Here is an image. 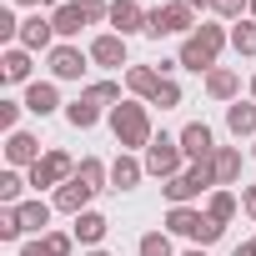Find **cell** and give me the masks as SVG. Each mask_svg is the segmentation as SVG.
<instances>
[{"mask_svg":"<svg viewBox=\"0 0 256 256\" xmlns=\"http://www.w3.org/2000/svg\"><path fill=\"white\" fill-rule=\"evenodd\" d=\"M110 131H116L120 146H151V141H156V136H151V116H146V106H136V100L110 106Z\"/></svg>","mask_w":256,"mask_h":256,"instance_id":"1","label":"cell"},{"mask_svg":"<svg viewBox=\"0 0 256 256\" xmlns=\"http://www.w3.org/2000/svg\"><path fill=\"white\" fill-rule=\"evenodd\" d=\"M166 226L176 231V236H191V241H201V251L226 231V226H216L211 216H201V211H191V206H171V216H166Z\"/></svg>","mask_w":256,"mask_h":256,"instance_id":"2","label":"cell"},{"mask_svg":"<svg viewBox=\"0 0 256 256\" xmlns=\"http://www.w3.org/2000/svg\"><path fill=\"white\" fill-rule=\"evenodd\" d=\"M191 30V6H181V0H171V6H156L151 20H146V36H186Z\"/></svg>","mask_w":256,"mask_h":256,"instance_id":"3","label":"cell"},{"mask_svg":"<svg viewBox=\"0 0 256 256\" xmlns=\"http://www.w3.org/2000/svg\"><path fill=\"white\" fill-rule=\"evenodd\" d=\"M181 156H186V151H181V141H171V136H156V141L146 146V171L171 181V176H181Z\"/></svg>","mask_w":256,"mask_h":256,"instance_id":"4","label":"cell"},{"mask_svg":"<svg viewBox=\"0 0 256 256\" xmlns=\"http://www.w3.org/2000/svg\"><path fill=\"white\" fill-rule=\"evenodd\" d=\"M70 176H76V161H70L66 151H46V156L30 166V186H36V191H40V186H66Z\"/></svg>","mask_w":256,"mask_h":256,"instance_id":"5","label":"cell"},{"mask_svg":"<svg viewBox=\"0 0 256 256\" xmlns=\"http://www.w3.org/2000/svg\"><path fill=\"white\" fill-rule=\"evenodd\" d=\"M86 60H90V50H80V46H56V50H50V76H56V80H80Z\"/></svg>","mask_w":256,"mask_h":256,"instance_id":"6","label":"cell"},{"mask_svg":"<svg viewBox=\"0 0 256 256\" xmlns=\"http://www.w3.org/2000/svg\"><path fill=\"white\" fill-rule=\"evenodd\" d=\"M181 151H186L191 161H211V156H216V136H211L206 120H191L186 131H181Z\"/></svg>","mask_w":256,"mask_h":256,"instance_id":"7","label":"cell"},{"mask_svg":"<svg viewBox=\"0 0 256 256\" xmlns=\"http://www.w3.org/2000/svg\"><path fill=\"white\" fill-rule=\"evenodd\" d=\"M146 20H151V10H141L136 0H110V26H116V36H136V30H146Z\"/></svg>","mask_w":256,"mask_h":256,"instance_id":"8","label":"cell"},{"mask_svg":"<svg viewBox=\"0 0 256 256\" xmlns=\"http://www.w3.org/2000/svg\"><path fill=\"white\" fill-rule=\"evenodd\" d=\"M50 40H56V26H50V16H40V10H36L30 20H20V40H16V46H26V50H56Z\"/></svg>","mask_w":256,"mask_h":256,"instance_id":"9","label":"cell"},{"mask_svg":"<svg viewBox=\"0 0 256 256\" xmlns=\"http://www.w3.org/2000/svg\"><path fill=\"white\" fill-rule=\"evenodd\" d=\"M90 60L106 66V70H120V66H126V36H116V30H110V36H96V40H90Z\"/></svg>","mask_w":256,"mask_h":256,"instance_id":"10","label":"cell"},{"mask_svg":"<svg viewBox=\"0 0 256 256\" xmlns=\"http://www.w3.org/2000/svg\"><path fill=\"white\" fill-rule=\"evenodd\" d=\"M106 231H110V221H106L100 211H80V216H76V226H70V236H76L80 246H100V241H106Z\"/></svg>","mask_w":256,"mask_h":256,"instance_id":"11","label":"cell"},{"mask_svg":"<svg viewBox=\"0 0 256 256\" xmlns=\"http://www.w3.org/2000/svg\"><path fill=\"white\" fill-rule=\"evenodd\" d=\"M6 161H10V166H36V161H40V141L26 136V131H10V141H6Z\"/></svg>","mask_w":256,"mask_h":256,"instance_id":"12","label":"cell"},{"mask_svg":"<svg viewBox=\"0 0 256 256\" xmlns=\"http://www.w3.org/2000/svg\"><path fill=\"white\" fill-rule=\"evenodd\" d=\"M90 196H96V191H90L86 181H76V176H70V181L56 191V211H70V216H80V211L90 206Z\"/></svg>","mask_w":256,"mask_h":256,"instance_id":"13","label":"cell"},{"mask_svg":"<svg viewBox=\"0 0 256 256\" xmlns=\"http://www.w3.org/2000/svg\"><path fill=\"white\" fill-rule=\"evenodd\" d=\"M50 26H56V36H66V40H70V36H80V26H90V20L80 16L76 0H66V6H56V10H50Z\"/></svg>","mask_w":256,"mask_h":256,"instance_id":"14","label":"cell"},{"mask_svg":"<svg viewBox=\"0 0 256 256\" xmlns=\"http://www.w3.org/2000/svg\"><path fill=\"white\" fill-rule=\"evenodd\" d=\"M176 66H186V70H196V76H201V70L211 76V70H216V56H211L196 36H186V46H181V60H176Z\"/></svg>","mask_w":256,"mask_h":256,"instance_id":"15","label":"cell"},{"mask_svg":"<svg viewBox=\"0 0 256 256\" xmlns=\"http://www.w3.org/2000/svg\"><path fill=\"white\" fill-rule=\"evenodd\" d=\"M211 176H216V186H231V181L241 176V151L216 146V156H211Z\"/></svg>","mask_w":256,"mask_h":256,"instance_id":"16","label":"cell"},{"mask_svg":"<svg viewBox=\"0 0 256 256\" xmlns=\"http://www.w3.org/2000/svg\"><path fill=\"white\" fill-rule=\"evenodd\" d=\"M20 256H70V236L46 231L40 241H26V246H20Z\"/></svg>","mask_w":256,"mask_h":256,"instance_id":"17","label":"cell"},{"mask_svg":"<svg viewBox=\"0 0 256 256\" xmlns=\"http://www.w3.org/2000/svg\"><path fill=\"white\" fill-rule=\"evenodd\" d=\"M66 120L76 126V131H90V126L100 120V100H90V96H80V100H70V106H66Z\"/></svg>","mask_w":256,"mask_h":256,"instance_id":"18","label":"cell"},{"mask_svg":"<svg viewBox=\"0 0 256 256\" xmlns=\"http://www.w3.org/2000/svg\"><path fill=\"white\" fill-rule=\"evenodd\" d=\"M0 70H6V80H10V86L30 80V50H26V46H10V50H6V60H0Z\"/></svg>","mask_w":256,"mask_h":256,"instance_id":"19","label":"cell"},{"mask_svg":"<svg viewBox=\"0 0 256 256\" xmlns=\"http://www.w3.org/2000/svg\"><path fill=\"white\" fill-rule=\"evenodd\" d=\"M60 106V96H56V86L50 80H36L30 90H26V110H36V116H50Z\"/></svg>","mask_w":256,"mask_h":256,"instance_id":"20","label":"cell"},{"mask_svg":"<svg viewBox=\"0 0 256 256\" xmlns=\"http://www.w3.org/2000/svg\"><path fill=\"white\" fill-rule=\"evenodd\" d=\"M226 126H231V136H256V106H246V100L226 106Z\"/></svg>","mask_w":256,"mask_h":256,"instance_id":"21","label":"cell"},{"mask_svg":"<svg viewBox=\"0 0 256 256\" xmlns=\"http://www.w3.org/2000/svg\"><path fill=\"white\" fill-rule=\"evenodd\" d=\"M236 86H241V76H236V70H226V66H216V70L206 76L211 100H231V96H236Z\"/></svg>","mask_w":256,"mask_h":256,"instance_id":"22","label":"cell"},{"mask_svg":"<svg viewBox=\"0 0 256 256\" xmlns=\"http://www.w3.org/2000/svg\"><path fill=\"white\" fill-rule=\"evenodd\" d=\"M141 171H146L141 161H131V156H116V166H110V186H116V191H131V186L141 181Z\"/></svg>","mask_w":256,"mask_h":256,"instance_id":"23","label":"cell"},{"mask_svg":"<svg viewBox=\"0 0 256 256\" xmlns=\"http://www.w3.org/2000/svg\"><path fill=\"white\" fill-rule=\"evenodd\" d=\"M126 86H131L136 96H146V100H156V86H161V70H151V66H131V76H126Z\"/></svg>","mask_w":256,"mask_h":256,"instance_id":"24","label":"cell"},{"mask_svg":"<svg viewBox=\"0 0 256 256\" xmlns=\"http://www.w3.org/2000/svg\"><path fill=\"white\" fill-rule=\"evenodd\" d=\"M206 216H211L216 226H226V221L236 216V196H231V191H211V201H206Z\"/></svg>","mask_w":256,"mask_h":256,"instance_id":"25","label":"cell"},{"mask_svg":"<svg viewBox=\"0 0 256 256\" xmlns=\"http://www.w3.org/2000/svg\"><path fill=\"white\" fill-rule=\"evenodd\" d=\"M20 221H26V231H46V221H50V206L36 196V201H20Z\"/></svg>","mask_w":256,"mask_h":256,"instance_id":"26","label":"cell"},{"mask_svg":"<svg viewBox=\"0 0 256 256\" xmlns=\"http://www.w3.org/2000/svg\"><path fill=\"white\" fill-rule=\"evenodd\" d=\"M76 181H86L90 191H106V166H100L96 156H86V161L76 166Z\"/></svg>","mask_w":256,"mask_h":256,"instance_id":"27","label":"cell"},{"mask_svg":"<svg viewBox=\"0 0 256 256\" xmlns=\"http://www.w3.org/2000/svg\"><path fill=\"white\" fill-rule=\"evenodd\" d=\"M231 46H236L241 56H256V20H236V26H231Z\"/></svg>","mask_w":256,"mask_h":256,"instance_id":"28","label":"cell"},{"mask_svg":"<svg viewBox=\"0 0 256 256\" xmlns=\"http://www.w3.org/2000/svg\"><path fill=\"white\" fill-rule=\"evenodd\" d=\"M26 231V221H20V206H6L0 211V241H16Z\"/></svg>","mask_w":256,"mask_h":256,"instance_id":"29","label":"cell"},{"mask_svg":"<svg viewBox=\"0 0 256 256\" xmlns=\"http://www.w3.org/2000/svg\"><path fill=\"white\" fill-rule=\"evenodd\" d=\"M136 251H141V256H171V241H166V231H146Z\"/></svg>","mask_w":256,"mask_h":256,"instance_id":"30","label":"cell"},{"mask_svg":"<svg viewBox=\"0 0 256 256\" xmlns=\"http://www.w3.org/2000/svg\"><path fill=\"white\" fill-rule=\"evenodd\" d=\"M26 186H30V181H20V176H16V171H6V176H0V201H6V206H16V201H20V191H26Z\"/></svg>","mask_w":256,"mask_h":256,"instance_id":"31","label":"cell"},{"mask_svg":"<svg viewBox=\"0 0 256 256\" xmlns=\"http://www.w3.org/2000/svg\"><path fill=\"white\" fill-rule=\"evenodd\" d=\"M196 40H201V46H206V50H211V56H221V46H226V40H231V36H226V30H221V26H201V30H196Z\"/></svg>","mask_w":256,"mask_h":256,"instance_id":"32","label":"cell"},{"mask_svg":"<svg viewBox=\"0 0 256 256\" xmlns=\"http://www.w3.org/2000/svg\"><path fill=\"white\" fill-rule=\"evenodd\" d=\"M151 106H161V110H166V106H181V86L161 76V86H156V100H151Z\"/></svg>","mask_w":256,"mask_h":256,"instance_id":"33","label":"cell"},{"mask_svg":"<svg viewBox=\"0 0 256 256\" xmlns=\"http://www.w3.org/2000/svg\"><path fill=\"white\" fill-rule=\"evenodd\" d=\"M76 6H80V16H86L90 26H100V20H110V6H106V0H76Z\"/></svg>","mask_w":256,"mask_h":256,"instance_id":"34","label":"cell"},{"mask_svg":"<svg viewBox=\"0 0 256 256\" xmlns=\"http://www.w3.org/2000/svg\"><path fill=\"white\" fill-rule=\"evenodd\" d=\"M86 96H90V100H100V106H106V100H116V106H120V86H116V80H96Z\"/></svg>","mask_w":256,"mask_h":256,"instance_id":"35","label":"cell"},{"mask_svg":"<svg viewBox=\"0 0 256 256\" xmlns=\"http://www.w3.org/2000/svg\"><path fill=\"white\" fill-rule=\"evenodd\" d=\"M221 20H241V10H251V0H216V6H211Z\"/></svg>","mask_w":256,"mask_h":256,"instance_id":"36","label":"cell"},{"mask_svg":"<svg viewBox=\"0 0 256 256\" xmlns=\"http://www.w3.org/2000/svg\"><path fill=\"white\" fill-rule=\"evenodd\" d=\"M16 116H20L16 100H0V126H6V131H16Z\"/></svg>","mask_w":256,"mask_h":256,"instance_id":"37","label":"cell"},{"mask_svg":"<svg viewBox=\"0 0 256 256\" xmlns=\"http://www.w3.org/2000/svg\"><path fill=\"white\" fill-rule=\"evenodd\" d=\"M241 211L256 221V186H246V191H241Z\"/></svg>","mask_w":256,"mask_h":256,"instance_id":"38","label":"cell"},{"mask_svg":"<svg viewBox=\"0 0 256 256\" xmlns=\"http://www.w3.org/2000/svg\"><path fill=\"white\" fill-rule=\"evenodd\" d=\"M231 256H256V241H241V246H236Z\"/></svg>","mask_w":256,"mask_h":256,"instance_id":"39","label":"cell"},{"mask_svg":"<svg viewBox=\"0 0 256 256\" xmlns=\"http://www.w3.org/2000/svg\"><path fill=\"white\" fill-rule=\"evenodd\" d=\"M181 6H191V10H211L216 0H181Z\"/></svg>","mask_w":256,"mask_h":256,"instance_id":"40","label":"cell"},{"mask_svg":"<svg viewBox=\"0 0 256 256\" xmlns=\"http://www.w3.org/2000/svg\"><path fill=\"white\" fill-rule=\"evenodd\" d=\"M16 6H40V0H16Z\"/></svg>","mask_w":256,"mask_h":256,"instance_id":"41","label":"cell"},{"mask_svg":"<svg viewBox=\"0 0 256 256\" xmlns=\"http://www.w3.org/2000/svg\"><path fill=\"white\" fill-rule=\"evenodd\" d=\"M251 20H256V0H251Z\"/></svg>","mask_w":256,"mask_h":256,"instance_id":"42","label":"cell"},{"mask_svg":"<svg viewBox=\"0 0 256 256\" xmlns=\"http://www.w3.org/2000/svg\"><path fill=\"white\" fill-rule=\"evenodd\" d=\"M90 256H110V251H90Z\"/></svg>","mask_w":256,"mask_h":256,"instance_id":"43","label":"cell"},{"mask_svg":"<svg viewBox=\"0 0 256 256\" xmlns=\"http://www.w3.org/2000/svg\"><path fill=\"white\" fill-rule=\"evenodd\" d=\"M251 96H256V76H251Z\"/></svg>","mask_w":256,"mask_h":256,"instance_id":"44","label":"cell"},{"mask_svg":"<svg viewBox=\"0 0 256 256\" xmlns=\"http://www.w3.org/2000/svg\"><path fill=\"white\" fill-rule=\"evenodd\" d=\"M186 256H206V251H186Z\"/></svg>","mask_w":256,"mask_h":256,"instance_id":"45","label":"cell"}]
</instances>
